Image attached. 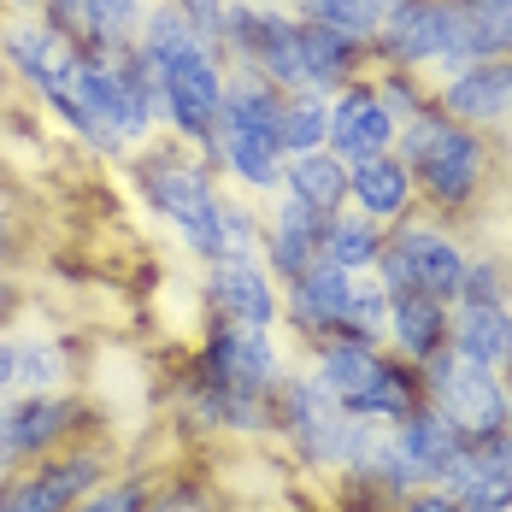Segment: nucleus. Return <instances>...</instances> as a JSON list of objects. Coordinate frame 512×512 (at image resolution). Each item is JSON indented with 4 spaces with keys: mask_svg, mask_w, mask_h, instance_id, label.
Segmentation results:
<instances>
[{
    "mask_svg": "<svg viewBox=\"0 0 512 512\" xmlns=\"http://www.w3.org/2000/svg\"><path fill=\"white\" fill-rule=\"evenodd\" d=\"M12 354H18V389H30V395H53V389L77 383V348L59 330H18Z\"/></svg>",
    "mask_w": 512,
    "mask_h": 512,
    "instance_id": "26",
    "label": "nucleus"
},
{
    "mask_svg": "<svg viewBox=\"0 0 512 512\" xmlns=\"http://www.w3.org/2000/svg\"><path fill=\"white\" fill-rule=\"evenodd\" d=\"M271 407H277V442L312 477H336L342 465H354L359 448H365V436L377 430V424H359L354 412H342V401L312 377L307 359L283 371Z\"/></svg>",
    "mask_w": 512,
    "mask_h": 512,
    "instance_id": "6",
    "label": "nucleus"
},
{
    "mask_svg": "<svg viewBox=\"0 0 512 512\" xmlns=\"http://www.w3.org/2000/svg\"><path fill=\"white\" fill-rule=\"evenodd\" d=\"M201 312L224 318V324H254V330H277L283 318V283L265 271V259H206L201 265Z\"/></svg>",
    "mask_w": 512,
    "mask_h": 512,
    "instance_id": "16",
    "label": "nucleus"
},
{
    "mask_svg": "<svg viewBox=\"0 0 512 512\" xmlns=\"http://www.w3.org/2000/svg\"><path fill=\"white\" fill-rule=\"evenodd\" d=\"M395 136H401V118L383 106L377 83L359 77L348 89L330 95V154L342 165H359V159H377V154H395Z\"/></svg>",
    "mask_w": 512,
    "mask_h": 512,
    "instance_id": "18",
    "label": "nucleus"
},
{
    "mask_svg": "<svg viewBox=\"0 0 512 512\" xmlns=\"http://www.w3.org/2000/svg\"><path fill=\"white\" fill-rule=\"evenodd\" d=\"M418 389H424V407L442 412L465 442L507 424V371L477 365L454 348H442V354H430L418 365Z\"/></svg>",
    "mask_w": 512,
    "mask_h": 512,
    "instance_id": "14",
    "label": "nucleus"
},
{
    "mask_svg": "<svg viewBox=\"0 0 512 512\" xmlns=\"http://www.w3.org/2000/svg\"><path fill=\"white\" fill-rule=\"evenodd\" d=\"M324 212H312L301 206L295 195H271L265 201V236H259V259H265V271L277 277V283H295L307 265L324 259Z\"/></svg>",
    "mask_w": 512,
    "mask_h": 512,
    "instance_id": "20",
    "label": "nucleus"
},
{
    "mask_svg": "<svg viewBox=\"0 0 512 512\" xmlns=\"http://www.w3.org/2000/svg\"><path fill=\"white\" fill-rule=\"evenodd\" d=\"M348 206L377 218V224H395L418 206V189H412V171L401 154H377L348 165Z\"/></svg>",
    "mask_w": 512,
    "mask_h": 512,
    "instance_id": "24",
    "label": "nucleus"
},
{
    "mask_svg": "<svg viewBox=\"0 0 512 512\" xmlns=\"http://www.w3.org/2000/svg\"><path fill=\"white\" fill-rule=\"evenodd\" d=\"M507 371H512V365H507Z\"/></svg>",
    "mask_w": 512,
    "mask_h": 512,
    "instance_id": "49",
    "label": "nucleus"
},
{
    "mask_svg": "<svg viewBox=\"0 0 512 512\" xmlns=\"http://www.w3.org/2000/svg\"><path fill=\"white\" fill-rule=\"evenodd\" d=\"M454 354L477 359V365H512V301H460L454 307Z\"/></svg>",
    "mask_w": 512,
    "mask_h": 512,
    "instance_id": "25",
    "label": "nucleus"
},
{
    "mask_svg": "<svg viewBox=\"0 0 512 512\" xmlns=\"http://www.w3.org/2000/svg\"><path fill=\"white\" fill-rule=\"evenodd\" d=\"M395 154L407 159L418 206L436 212V218H448V224L477 218V212L489 206V195L501 189V177H507L501 142H495L489 130H471L460 118H448L436 101L424 106L418 118L401 124Z\"/></svg>",
    "mask_w": 512,
    "mask_h": 512,
    "instance_id": "1",
    "label": "nucleus"
},
{
    "mask_svg": "<svg viewBox=\"0 0 512 512\" xmlns=\"http://www.w3.org/2000/svg\"><path fill=\"white\" fill-rule=\"evenodd\" d=\"M154 495V477L148 471H112L95 495H83L71 512H142Z\"/></svg>",
    "mask_w": 512,
    "mask_h": 512,
    "instance_id": "36",
    "label": "nucleus"
},
{
    "mask_svg": "<svg viewBox=\"0 0 512 512\" xmlns=\"http://www.w3.org/2000/svg\"><path fill=\"white\" fill-rule=\"evenodd\" d=\"M295 30H301V18H295L289 0H230L218 53L230 59V71L265 77V83H277V89H307Z\"/></svg>",
    "mask_w": 512,
    "mask_h": 512,
    "instance_id": "12",
    "label": "nucleus"
},
{
    "mask_svg": "<svg viewBox=\"0 0 512 512\" xmlns=\"http://www.w3.org/2000/svg\"><path fill=\"white\" fill-rule=\"evenodd\" d=\"M389 436H395V448H401L407 471L418 477V489L448 483V471H454V465H460V454H465V436L436 407H424V401H418L401 424H389Z\"/></svg>",
    "mask_w": 512,
    "mask_h": 512,
    "instance_id": "22",
    "label": "nucleus"
},
{
    "mask_svg": "<svg viewBox=\"0 0 512 512\" xmlns=\"http://www.w3.org/2000/svg\"><path fill=\"white\" fill-rule=\"evenodd\" d=\"M277 118H283V89L248 77V71H230V89H224V112L206 136V165L224 177V189H242L254 201H271L283 189V136H277Z\"/></svg>",
    "mask_w": 512,
    "mask_h": 512,
    "instance_id": "5",
    "label": "nucleus"
},
{
    "mask_svg": "<svg viewBox=\"0 0 512 512\" xmlns=\"http://www.w3.org/2000/svg\"><path fill=\"white\" fill-rule=\"evenodd\" d=\"M0 71L65 130H77V48L42 18H0Z\"/></svg>",
    "mask_w": 512,
    "mask_h": 512,
    "instance_id": "9",
    "label": "nucleus"
},
{
    "mask_svg": "<svg viewBox=\"0 0 512 512\" xmlns=\"http://www.w3.org/2000/svg\"><path fill=\"white\" fill-rule=\"evenodd\" d=\"M295 359L283 354L277 330H254V324H224V318H206L201 348L183 365L189 377H201L212 389H230V395H254V401H271L283 371Z\"/></svg>",
    "mask_w": 512,
    "mask_h": 512,
    "instance_id": "10",
    "label": "nucleus"
},
{
    "mask_svg": "<svg viewBox=\"0 0 512 512\" xmlns=\"http://www.w3.org/2000/svg\"><path fill=\"white\" fill-rule=\"evenodd\" d=\"M112 471H118V454L101 436H77L71 448L12 471L0 483V512H71L83 495H95Z\"/></svg>",
    "mask_w": 512,
    "mask_h": 512,
    "instance_id": "13",
    "label": "nucleus"
},
{
    "mask_svg": "<svg viewBox=\"0 0 512 512\" xmlns=\"http://www.w3.org/2000/svg\"><path fill=\"white\" fill-rule=\"evenodd\" d=\"M383 242H389V224L365 218V212H354V206H342V212L324 224V259L342 265V271H354V277H371V271H377Z\"/></svg>",
    "mask_w": 512,
    "mask_h": 512,
    "instance_id": "29",
    "label": "nucleus"
},
{
    "mask_svg": "<svg viewBox=\"0 0 512 512\" xmlns=\"http://www.w3.org/2000/svg\"><path fill=\"white\" fill-rule=\"evenodd\" d=\"M330 507L336 512H395L401 501L371 477V471H359V465H342L336 477H330Z\"/></svg>",
    "mask_w": 512,
    "mask_h": 512,
    "instance_id": "35",
    "label": "nucleus"
},
{
    "mask_svg": "<svg viewBox=\"0 0 512 512\" xmlns=\"http://www.w3.org/2000/svg\"><path fill=\"white\" fill-rule=\"evenodd\" d=\"M507 424H512V371H507Z\"/></svg>",
    "mask_w": 512,
    "mask_h": 512,
    "instance_id": "46",
    "label": "nucleus"
},
{
    "mask_svg": "<svg viewBox=\"0 0 512 512\" xmlns=\"http://www.w3.org/2000/svg\"><path fill=\"white\" fill-rule=\"evenodd\" d=\"M142 512H218L212 507V489L189 471H171V477H154V495Z\"/></svg>",
    "mask_w": 512,
    "mask_h": 512,
    "instance_id": "37",
    "label": "nucleus"
},
{
    "mask_svg": "<svg viewBox=\"0 0 512 512\" xmlns=\"http://www.w3.org/2000/svg\"><path fill=\"white\" fill-rule=\"evenodd\" d=\"M465 460L477 465V471H489V477H507L512 483V424L489 430V436H471L465 442Z\"/></svg>",
    "mask_w": 512,
    "mask_h": 512,
    "instance_id": "38",
    "label": "nucleus"
},
{
    "mask_svg": "<svg viewBox=\"0 0 512 512\" xmlns=\"http://www.w3.org/2000/svg\"><path fill=\"white\" fill-rule=\"evenodd\" d=\"M18 254H24V236H18V218L0 206V271H12L18 265Z\"/></svg>",
    "mask_w": 512,
    "mask_h": 512,
    "instance_id": "41",
    "label": "nucleus"
},
{
    "mask_svg": "<svg viewBox=\"0 0 512 512\" xmlns=\"http://www.w3.org/2000/svg\"><path fill=\"white\" fill-rule=\"evenodd\" d=\"M142 59L154 71L159 89V130L189 142V148H206L218 112H224V89H230V59L201 42L165 0H154L148 24H142Z\"/></svg>",
    "mask_w": 512,
    "mask_h": 512,
    "instance_id": "4",
    "label": "nucleus"
},
{
    "mask_svg": "<svg viewBox=\"0 0 512 512\" xmlns=\"http://www.w3.org/2000/svg\"><path fill=\"white\" fill-rule=\"evenodd\" d=\"M483 6H489V12H495V24H501V30H507V42H512V0H483Z\"/></svg>",
    "mask_w": 512,
    "mask_h": 512,
    "instance_id": "44",
    "label": "nucleus"
},
{
    "mask_svg": "<svg viewBox=\"0 0 512 512\" xmlns=\"http://www.w3.org/2000/svg\"><path fill=\"white\" fill-rule=\"evenodd\" d=\"M124 177L136 189V201L171 230V242L183 254H195L201 265L206 259H224V224H218L224 177L206 165L201 148H189V142L159 130L154 142H142L136 154L124 159Z\"/></svg>",
    "mask_w": 512,
    "mask_h": 512,
    "instance_id": "2",
    "label": "nucleus"
},
{
    "mask_svg": "<svg viewBox=\"0 0 512 512\" xmlns=\"http://www.w3.org/2000/svg\"><path fill=\"white\" fill-rule=\"evenodd\" d=\"M371 83H377L383 106H389L401 124L418 118L424 106L436 101V83H430V77H418V71H401V65H371Z\"/></svg>",
    "mask_w": 512,
    "mask_h": 512,
    "instance_id": "33",
    "label": "nucleus"
},
{
    "mask_svg": "<svg viewBox=\"0 0 512 512\" xmlns=\"http://www.w3.org/2000/svg\"><path fill=\"white\" fill-rule=\"evenodd\" d=\"M271 401H277V395H271ZM271 401L212 389V383L189 377V371L171 383V412L183 418V430L218 436V442H265V436H277V407H271Z\"/></svg>",
    "mask_w": 512,
    "mask_h": 512,
    "instance_id": "17",
    "label": "nucleus"
},
{
    "mask_svg": "<svg viewBox=\"0 0 512 512\" xmlns=\"http://www.w3.org/2000/svg\"><path fill=\"white\" fill-rule=\"evenodd\" d=\"M465 248L460 224H448V218H436V212H424V206H412L407 218H395L389 224V242H383V259H377V283L389 289V295H401V289H418V295H436V301H460L465 289Z\"/></svg>",
    "mask_w": 512,
    "mask_h": 512,
    "instance_id": "8",
    "label": "nucleus"
},
{
    "mask_svg": "<svg viewBox=\"0 0 512 512\" xmlns=\"http://www.w3.org/2000/svg\"><path fill=\"white\" fill-rule=\"evenodd\" d=\"M18 389V354H12V336L0 330V395H12Z\"/></svg>",
    "mask_w": 512,
    "mask_h": 512,
    "instance_id": "43",
    "label": "nucleus"
},
{
    "mask_svg": "<svg viewBox=\"0 0 512 512\" xmlns=\"http://www.w3.org/2000/svg\"><path fill=\"white\" fill-rule=\"evenodd\" d=\"M495 142H501V165H507V177H512V124L495 136Z\"/></svg>",
    "mask_w": 512,
    "mask_h": 512,
    "instance_id": "45",
    "label": "nucleus"
},
{
    "mask_svg": "<svg viewBox=\"0 0 512 512\" xmlns=\"http://www.w3.org/2000/svg\"><path fill=\"white\" fill-rule=\"evenodd\" d=\"M6 477H12V471H0V483H6Z\"/></svg>",
    "mask_w": 512,
    "mask_h": 512,
    "instance_id": "47",
    "label": "nucleus"
},
{
    "mask_svg": "<svg viewBox=\"0 0 512 512\" xmlns=\"http://www.w3.org/2000/svg\"><path fill=\"white\" fill-rule=\"evenodd\" d=\"M277 136H283V154H312L330 142V95L318 89H283V118H277Z\"/></svg>",
    "mask_w": 512,
    "mask_h": 512,
    "instance_id": "30",
    "label": "nucleus"
},
{
    "mask_svg": "<svg viewBox=\"0 0 512 512\" xmlns=\"http://www.w3.org/2000/svg\"><path fill=\"white\" fill-rule=\"evenodd\" d=\"M395 512H460V501H454L442 483H430V489H412V495H407Z\"/></svg>",
    "mask_w": 512,
    "mask_h": 512,
    "instance_id": "40",
    "label": "nucleus"
},
{
    "mask_svg": "<svg viewBox=\"0 0 512 512\" xmlns=\"http://www.w3.org/2000/svg\"><path fill=\"white\" fill-rule=\"evenodd\" d=\"M77 436H95V407L77 389H53V395L12 389V395H0V471H24V465L71 448Z\"/></svg>",
    "mask_w": 512,
    "mask_h": 512,
    "instance_id": "11",
    "label": "nucleus"
},
{
    "mask_svg": "<svg viewBox=\"0 0 512 512\" xmlns=\"http://www.w3.org/2000/svg\"><path fill=\"white\" fill-rule=\"evenodd\" d=\"M454 342V307L436 301V295H418V289H401L389 295V336L383 348L407 365H424L430 354H442Z\"/></svg>",
    "mask_w": 512,
    "mask_h": 512,
    "instance_id": "23",
    "label": "nucleus"
},
{
    "mask_svg": "<svg viewBox=\"0 0 512 512\" xmlns=\"http://www.w3.org/2000/svg\"><path fill=\"white\" fill-rule=\"evenodd\" d=\"M312 377L342 401V412H354L359 424H401L424 389H418V365L395 359L389 348H371V342H324L307 354Z\"/></svg>",
    "mask_w": 512,
    "mask_h": 512,
    "instance_id": "7",
    "label": "nucleus"
},
{
    "mask_svg": "<svg viewBox=\"0 0 512 512\" xmlns=\"http://www.w3.org/2000/svg\"><path fill=\"white\" fill-rule=\"evenodd\" d=\"M289 6H295V18H312V24H330L342 36L371 42L383 30V18H389L395 0H289Z\"/></svg>",
    "mask_w": 512,
    "mask_h": 512,
    "instance_id": "31",
    "label": "nucleus"
},
{
    "mask_svg": "<svg viewBox=\"0 0 512 512\" xmlns=\"http://www.w3.org/2000/svg\"><path fill=\"white\" fill-rule=\"evenodd\" d=\"M460 301H512V254L507 248H489V242H471L465 259V289ZM454 301V307H460Z\"/></svg>",
    "mask_w": 512,
    "mask_h": 512,
    "instance_id": "32",
    "label": "nucleus"
},
{
    "mask_svg": "<svg viewBox=\"0 0 512 512\" xmlns=\"http://www.w3.org/2000/svg\"><path fill=\"white\" fill-rule=\"evenodd\" d=\"M383 336H389V289H383L377 277H359L354 301H348V342L383 348Z\"/></svg>",
    "mask_w": 512,
    "mask_h": 512,
    "instance_id": "34",
    "label": "nucleus"
},
{
    "mask_svg": "<svg viewBox=\"0 0 512 512\" xmlns=\"http://www.w3.org/2000/svg\"><path fill=\"white\" fill-rule=\"evenodd\" d=\"M77 12H83V0H42V12H36V18L48 24L53 36H65V42H71V30H77Z\"/></svg>",
    "mask_w": 512,
    "mask_h": 512,
    "instance_id": "39",
    "label": "nucleus"
},
{
    "mask_svg": "<svg viewBox=\"0 0 512 512\" xmlns=\"http://www.w3.org/2000/svg\"><path fill=\"white\" fill-rule=\"evenodd\" d=\"M18 307H24V289H18V277H12V271H0V324H12Z\"/></svg>",
    "mask_w": 512,
    "mask_h": 512,
    "instance_id": "42",
    "label": "nucleus"
},
{
    "mask_svg": "<svg viewBox=\"0 0 512 512\" xmlns=\"http://www.w3.org/2000/svg\"><path fill=\"white\" fill-rule=\"evenodd\" d=\"M148 12H154V0H83L77 30H71V48H83V53L136 48Z\"/></svg>",
    "mask_w": 512,
    "mask_h": 512,
    "instance_id": "27",
    "label": "nucleus"
},
{
    "mask_svg": "<svg viewBox=\"0 0 512 512\" xmlns=\"http://www.w3.org/2000/svg\"><path fill=\"white\" fill-rule=\"evenodd\" d=\"M283 195H295L301 206L336 218L348 206V165L330 154V148H312V154H295L289 171H283Z\"/></svg>",
    "mask_w": 512,
    "mask_h": 512,
    "instance_id": "28",
    "label": "nucleus"
},
{
    "mask_svg": "<svg viewBox=\"0 0 512 512\" xmlns=\"http://www.w3.org/2000/svg\"><path fill=\"white\" fill-rule=\"evenodd\" d=\"M354 271H342V265H330V259H318L307 265L295 283H283V330H289V342L312 354V348H324V342H342L348 336V301H354Z\"/></svg>",
    "mask_w": 512,
    "mask_h": 512,
    "instance_id": "15",
    "label": "nucleus"
},
{
    "mask_svg": "<svg viewBox=\"0 0 512 512\" xmlns=\"http://www.w3.org/2000/svg\"><path fill=\"white\" fill-rule=\"evenodd\" d=\"M295 48H301V77H307V89H318V95H336V89H348L359 77H371V42L342 36L330 24L301 18Z\"/></svg>",
    "mask_w": 512,
    "mask_h": 512,
    "instance_id": "21",
    "label": "nucleus"
},
{
    "mask_svg": "<svg viewBox=\"0 0 512 512\" xmlns=\"http://www.w3.org/2000/svg\"><path fill=\"white\" fill-rule=\"evenodd\" d=\"M489 53H512V42L483 0H395L383 30L371 36V65H401L430 83Z\"/></svg>",
    "mask_w": 512,
    "mask_h": 512,
    "instance_id": "3",
    "label": "nucleus"
},
{
    "mask_svg": "<svg viewBox=\"0 0 512 512\" xmlns=\"http://www.w3.org/2000/svg\"><path fill=\"white\" fill-rule=\"evenodd\" d=\"M0 83H6V71H0Z\"/></svg>",
    "mask_w": 512,
    "mask_h": 512,
    "instance_id": "48",
    "label": "nucleus"
},
{
    "mask_svg": "<svg viewBox=\"0 0 512 512\" xmlns=\"http://www.w3.org/2000/svg\"><path fill=\"white\" fill-rule=\"evenodd\" d=\"M436 106L471 130L501 136L512 124V53H489L454 77H436Z\"/></svg>",
    "mask_w": 512,
    "mask_h": 512,
    "instance_id": "19",
    "label": "nucleus"
}]
</instances>
